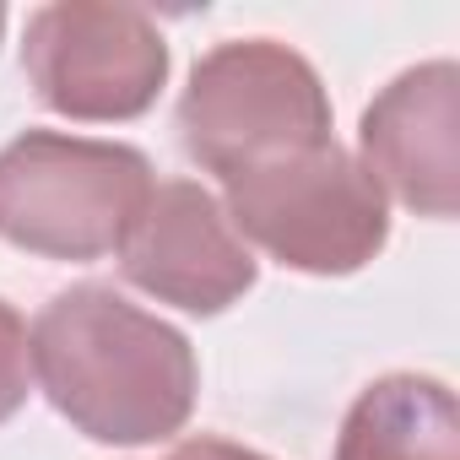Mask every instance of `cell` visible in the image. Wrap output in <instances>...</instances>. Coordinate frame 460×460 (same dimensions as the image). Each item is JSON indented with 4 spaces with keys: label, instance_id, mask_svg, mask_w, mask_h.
<instances>
[{
    "label": "cell",
    "instance_id": "277c9868",
    "mask_svg": "<svg viewBox=\"0 0 460 460\" xmlns=\"http://www.w3.org/2000/svg\"><path fill=\"white\" fill-rule=\"evenodd\" d=\"M234 234L304 277H352L390 239V206L347 146H314L222 184Z\"/></svg>",
    "mask_w": 460,
    "mask_h": 460
},
{
    "label": "cell",
    "instance_id": "9c48e42d",
    "mask_svg": "<svg viewBox=\"0 0 460 460\" xmlns=\"http://www.w3.org/2000/svg\"><path fill=\"white\" fill-rule=\"evenodd\" d=\"M33 358H28V320L0 298V428L28 406Z\"/></svg>",
    "mask_w": 460,
    "mask_h": 460
},
{
    "label": "cell",
    "instance_id": "5b68a950",
    "mask_svg": "<svg viewBox=\"0 0 460 460\" xmlns=\"http://www.w3.org/2000/svg\"><path fill=\"white\" fill-rule=\"evenodd\" d=\"M22 71L44 109L82 125L141 119L168 82V44L136 6L55 0L28 17Z\"/></svg>",
    "mask_w": 460,
    "mask_h": 460
},
{
    "label": "cell",
    "instance_id": "6da1fadb",
    "mask_svg": "<svg viewBox=\"0 0 460 460\" xmlns=\"http://www.w3.org/2000/svg\"><path fill=\"white\" fill-rule=\"evenodd\" d=\"M28 358L49 406L93 444H163L195 411L190 336L103 282L55 293L28 331Z\"/></svg>",
    "mask_w": 460,
    "mask_h": 460
},
{
    "label": "cell",
    "instance_id": "8fae6325",
    "mask_svg": "<svg viewBox=\"0 0 460 460\" xmlns=\"http://www.w3.org/2000/svg\"><path fill=\"white\" fill-rule=\"evenodd\" d=\"M0 33H6V6H0Z\"/></svg>",
    "mask_w": 460,
    "mask_h": 460
},
{
    "label": "cell",
    "instance_id": "7a4b0ae2",
    "mask_svg": "<svg viewBox=\"0 0 460 460\" xmlns=\"http://www.w3.org/2000/svg\"><path fill=\"white\" fill-rule=\"evenodd\" d=\"M179 141L222 184L250 168L331 146V93L320 71L277 39L206 49L179 93Z\"/></svg>",
    "mask_w": 460,
    "mask_h": 460
},
{
    "label": "cell",
    "instance_id": "3957f363",
    "mask_svg": "<svg viewBox=\"0 0 460 460\" xmlns=\"http://www.w3.org/2000/svg\"><path fill=\"white\" fill-rule=\"evenodd\" d=\"M152 195L146 152L66 130L0 146V239L44 261H103Z\"/></svg>",
    "mask_w": 460,
    "mask_h": 460
},
{
    "label": "cell",
    "instance_id": "ba28073f",
    "mask_svg": "<svg viewBox=\"0 0 460 460\" xmlns=\"http://www.w3.org/2000/svg\"><path fill=\"white\" fill-rule=\"evenodd\" d=\"M336 460H460V406L433 374L374 379L341 422Z\"/></svg>",
    "mask_w": 460,
    "mask_h": 460
},
{
    "label": "cell",
    "instance_id": "8992f818",
    "mask_svg": "<svg viewBox=\"0 0 460 460\" xmlns=\"http://www.w3.org/2000/svg\"><path fill=\"white\" fill-rule=\"evenodd\" d=\"M119 271L130 288L184 314H222L261 277L250 244L234 234L222 200L195 179L152 184L146 206L136 211L130 234L119 244Z\"/></svg>",
    "mask_w": 460,
    "mask_h": 460
},
{
    "label": "cell",
    "instance_id": "30bf717a",
    "mask_svg": "<svg viewBox=\"0 0 460 460\" xmlns=\"http://www.w3.org/2000/svg\"><path fill=\"white\" fill-rule=\"evenodd\" d=\"M168 460H271V455L244 449V444H234V438H217V433H200V438L173 444V455H168Z\"/></svg>",
    "mask_w": 460,
    "mask_h": 460
},
{
    "label": "cell",
    "instance_id": "52a82bcc",
    "mask_svg": "<svg viewBox=\"0 0 460 460\" xmlns=\"http://www.w3.org/2000/svg\"><path fill=\"white\" fill-rule=\"evenodd\" d=\"M358 163L406 211L449 222L460 211V71L428 60L401 71L358 125Z\"/></svg>",
    "mask_w": 460,
    "mask_h": 460
}]
</instances>
